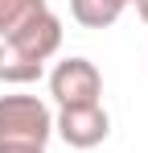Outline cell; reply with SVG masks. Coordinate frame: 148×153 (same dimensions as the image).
<instances>
[{"label": "cell", "instance_id": "cell-7", "mask_svg": "<svg viewBox=\"0 0 148 153\" xmlns=\"http://www.w3.org/2000/svg\"><path fill=\"white\" fill-rule=\"evenodd\" d=\"M132 4H136V13H140V21L148 25V0H132Z\"/></svg>", "mask_w": 148, "mask_h": 153}, {"label": "cell", "instance_id": "cell-6", "mask_svg": "<svg viewBox=\"0 0 148 153\" xmlns=\"http://www.w3.org/2000/svg\"><path fill=\"white\" fill-rule=\"evenodd\" d=\"M41 13H49L45 0H0V37L17 33L21 25H29V21L41 17Z\"/></svg>", "mask_w": 148, "mask_h": 153}, {"label": "cell", "instance_id": "cell-1", "mask_svg": "<svg viewBox=\"0 0 148 153\" xmlns=\"http://www.w3.org/2000/svg\"><path fill=\"white\" fill-rule=\"evenodd\" d=\"M62 46V21L53 13L33 17L17 33L0 37V83H33Z\"/></svg>", "mask_w": 148, "mask_h": 153}, {"label": "cell", "instance_id": "cell-5", "mask_svg": "<svg viewBox=\"0 0 148 153\" xmlns=\"http://www.w3.org/2000/svg\"><path fill=\"white\" fill-rule=\"evenodd\" d=\"M132 0H70V17L82 29H107L119 21V13Z\"/></svg>", "mask_w": 148, "mask_h": 153}, {"label": "cell", "instance_id": "cell-4", "mask_svg": "<svg viewBox=\"0 0 148 153\" xmlns=\"http://www.w3.org/2000/svg\"><path fill=\"white\" fill-rule=\"evenodd\" d=\"M53 132L70 145V149H95L111 132V116L103 103H82V108H62L53 116Z\"/></svg>", "mask_w": 148, "mask_h": 153}, {"label": "cell", "instance_id": "cell-2", "mask_svg": "<svg viewBox=\"0 0 148 153\" xmlns=\"http://www.w3.org/2000/svg\"><path fill=\"white\" fill-rule=\"evenodd\" d=\"M53 137V112L37 95H0V153H41Z\"/></svg>", "mask_w": 148, "mask_h": 153}, {"label": "cell", "instance_id": "cell-3", "mask_svg": "<svg viewBox=\"0 0 148 153\" xmlns=\"http://www.w3.org/2000/svg\"><path fill=\"white\" fill-rule=\"evenodd\" d=\"M49 95L58 108H82V103H103V75L91 58H66L49 71Z\"/></svg>", "mask_w": 148, "mask_h": 153}, {"label": "cell", "instance_id": "cell-8", "mask_svg": "<svg viewBox=\"0 0 148 153\" xmlns=\"http://www.w3.org/2000/svg\"><path fill=\"white\" fill-rule=\"evenodd\" d=\"M41 153H45V149H41Z\"/></svg>", "mask_w": 148, "mask_h": 153}]
</instances>
